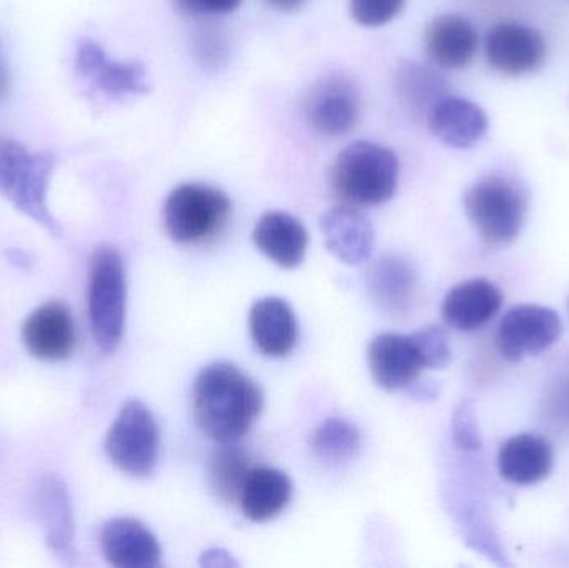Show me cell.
<instances>
[{
    "label": "cell",
    "mask_w": 569,
    "mask_h": 568,
    "mask_svg": "<svg viewBox=\"0 0 569 568\" xmlns=\"http://www.w3.org/2000/svg\"><path fill=\"white\" fill-rule=\"evenodd\" d=\"M193 419L217 444H236L247 436L263 409L259 383L230 362L203 367L193 382Z\"/></svg>",
    "instance_id": "6da1fadb"
},
{
    "label": "cell",
    "mask_w": 569,
    "mask_h": 568,
    "mask_svg": "<svg viewBox=\"0 0 569 568\" xmlns=\"http://www.w3.org/2000/svg\"><path fill=\"white\" fill-rule=\"evenodd\" d=\"M400 177L397 153L380 143H351L341 150L330 170L338 199L351 207H378L393 199Z\"/></svg>",
    "instance_id": "7a4b0ae2"
},
{
    "label": "cell",
    "mask_w": 569,
    "mask_h": 568,
    "mask_svg": "<svg viewBox=\"0 0 569 568\" xmlns=\"http://www.w3.org/2000/svg\"><path fill=\"white\" fill-rule=\"evenodd\" d=\"M53 167L52 153L32 152L16 140L0 137V196L47 232L60 237L62 227L49 209Z\"/></svg>",
    "instance_id": "3957f363"
},
{
    "label": "cell",
    "mask_w": 569,
    "mask_h": 568,
    "mask_svg": "<svg viewBox=\"0 0 569 568\" xmlns=\"http://www.w3.org/2000/svg\"><path fill=\"white\" fill-rule=\"evenodd\" d=\"M87 303L97 347L103 353L116 352L122 342L127 313L126 267L116 247H97L90 257Z\"/></svg>",
    "instance_id": "277c9868"
},
{
    "label": "cell",
    "mask_w": 569,
    "mask_h": 568,
    "mask_svg": "<svg viewBox=\"0 0 569 568\" xmlns=\"http://www.w3.org/2000/svg\"><path fill=\"white\" fill-rule=\"evenodd\" d=\"M232 200L223 190L207 183H182L167 197L163 226L179 243H203L229 226Z\"/></svg>",
    "instance_id": "5b68a950"
},
{
    "label": "cell",
    "mask_w": 569,
    "mask_h": 568,
    "mask_svg": "<svg viewBox=\"0 0 569 568\" xmlns=\"http://www.w3.org/2000/svg\"><path fill=\"white\" fill-rule=\"evenodd\" d=\"M465 209L488 246H508L520 236L527 200L510 180L491 176L468 190Z\"/></svg>",
    "instance_id": "8992f818"
},
{
    "label": "cell",
    "mask_w": 569,
    "mask_h": 568,
    "mask_svg": "<svg viewBox=\"0 0 569 568\" xmlns=\"http://www.w3.org/2000/svg\"><path fill=\"white\" fill-rule=\"evenodd\" d=\"M159 450L156 417L146 403L130 400L107 432L106 452L110 462L127 476L143 479L156 470Z\"/></svg>",
    "instance_id": "52a82bcc"
},
{
    "label": "cell",
    "mask_w": 569,
    "mask_h": 568,
    "mask_svg": "<svg viewBox=\"0 0 569 568\" xmlns=\"http://www.w3.org/2000/svg\"><path fill=\"white\" fill-rule=\"evenodd\" d=\"M561 332L563 323L555 310L541 306H518L501 319L497 347L508 362H518L550 349Z\"/></svg>",
    "instance_id": "ba28073f"
},
{
    "label": "cell",
    "mask_w": 569,
    "mask_h": 568,
    "mask_svg": "<svg viewBox=\"0 0 569 568\" xmlns=\"http://www.w3.org/2000/svg\"><path fill=\"white\" fill-rule=\"evenodd\" d=\"M360 107L357 83L341 73H331L311 87L305 110L308 122L318 133L341 137L357 126Z\"/></svg>",
    "instance_id": "9c48e42d"
},
{
    "label": "cell",
    "mask_w": 569,
    "mask_h": 568,
    "mask_svg": "<svg viewBox=\"0 0 569 568\" xmlns=\"http://www.w3.org/2000/svg\"><path fill=\"white\" fill-rule=\"evenodd\" d=\"M73 63L77 73L93 90L110 99L146 96L150 92L149 79L142 63L110 60L106 50L93 40H80Z\"/></svg>",
    "instance_id": "30bf717a"
},
{
    "label": "cell",
    "mask_w": 569,
    "mask_h": 568,
    "mask_svg": "<svg viewBox=\"0 0 569 568\" xmlns=\"http://www.w3.org/2000/svg\"><path fill=\"white\" fill-rule=\"evenodd\" d=\"M32 509L49 549L62 562L72 564L76 556L72 500L66 482L57 474L40 477L33 489Z\"/></svg>",
    "instance_id": "8fae6325"
},
{
    "label": "cell",
    "mask_w": 569,
    "mask_h": 568,
    "mask_svg": "<svg viewBox=\"0 0 569 568\" xmlns=\"http://www.w3.org/2000/svg\"><path fill=\"white\" fill-rule=\"evenodd\" d=\"M488 62L507 76H525L540 69L547 59V43L540 32L517 22L495 26L485 40Z\"/></svg>",
    "instance_id": "7c38bea8"
},
{
    "label": "cell",
    "mask_w": 569,
    "mask_h": 568,
    "mask_svg": "<svg viewBox=\"0 0 569 568\" xmlns=\"http://www.w3.org/2000/svg\"><path fill=\"white\" fill-rule=\"evenodd\" d=\"M20 337L27 352L46 362L69 359L76 349V326L69 309L60 302H47L30 312Z\"/></svg>",
    "instance_id": "4fadbf2b"
},
{
    "label": "cell",
    "mask_w": 569,
    "mask_h": 568,
    "mask_svg": "<svg viewBox=\"0 0 569 568\" xmlns=\"http://www.w3.org/2000/svg\"><path fill=\"white\" fill-rule=\"evenodd\" d=\"M367 360L371 379L390 392L410 387L425 369L411 336L400 333L375 337L368 346Z\"/></svg>",
    "instance_id": "5bb4252c"
},
{
    "label": "cell",
    "mask_w": 569,
    "mask_h": 568,
    "mask_svg": "<svg viewBox=\"0 0 569 568\" xmlns=\"http://www.w3.org/2000/svg\"><path fill=\"white\" fill-rule=\"evenodd\" d=\"M100 547L107 562L117 568H153L162 559L157 537L130 517L109 520L100 534Z\"/></svg>",
    "instance_id": "9a60e30c"
},
{
    "label": "cell",
    "mask_w": 569,
    "mask_h": 568,
    "mask_svg": "<svg viewBox=\"0 0 569 568\" xmlns=\"http://www.w3.org/2000/svg\"><path fill=\"white\" fill-rule=\"evenodd\" d=\"M320 229L331 256L347 266H358L373 252V226L357 207L345 203L327 210L321 216Z\"/></svg>",
    "instance_id": "2e32d148"
},
{
    "label": "cell",
    "mask_w": 569,
    "mask_h": 568,
    "mask_svg": "<svg viewBox=\"0 0 569 568\" xmlns=\"http://www.w3.org/2000/svg\"><path fill=\"white\" fill-rule=\"evenodd\" d=\"M503 306V293L487 279L458 283L445 297L441 316L460 332H473L487 326Z\"/></svg>",
    "instance_id": "e0dca14e"
},
{
    "label": "cell",
    "mask_w": 569,
    "mask_h": 568,
    "mask_svg": "<svg viewBox=\"0 0 569 568\" xmlns=\"http://www.w3.org/2000/svg\"><path fill=\"white\" fill-rule=\"evenodd\" d=\"M431 133L445 146L468 149L483 139L488 117L480 106L461 97L447 96L435 103L427 117Z\"/></svg>",
    "instance_id": "ac0fdd59"
},
{
    "label": "cell",
    "mask_w": 569,
    "mask_h": 568,
    "mask_svg": "<svg viewBox=\"0 0 569 568\" xmlns=\"http://www.w3.org/2000/svg\"><path fill=\"white\" fill-rule=\"evenodd\" d=\"M249 326L253 343L263 356L282 359L297 346V317L280 297L257 300L250 309Z\"/></svg>",
    "instance_id": "d6986e66"
},
{
    "label": "cell",
    "mask_w": 569,
    "mask_h": 568,
    "mask_svg": "<svg viewBox=\"0 0 569 568\" xmlns=\"http://www.w3.org/2000/svg\"><path fill=\"white\" fill-rule=\"evenodd\" d=\"M257 249L282 269H295L303 262L308 233L303 223L287 212L263 213L253 229Z\"/></svg>",
    "instance_id": "ffe728a7"
},
{
    "label": "cell",
    "mask_w": 569,
    "mask_h": 568,
    "mask_svg": "<svg viewBox=\"0 0 569 568\" xmlns=\"http://www.w3.org/2000/svg\"><path fill=\"white\" fill-rule=\"evenodd\" d=\"M425 49L435 66L463 69L477 53L478 33L470 20L457 13H447L428 26Z\"/></svg>",
    "instance_id": "44dd1931"
},
{
    "label": "cell",
    "mask_w": 569,
    "mask_h": 568,
    "mask_svg": "<svg viewBox=\"0 0 569 568\" xmlns=\"http://www.w3.org/2000/svg\"><path fill=\"white\" fill-rule=\"evenodd\" d=\"M553 447L543 437L520 434L505 442L498 454V469L507 482L533 486L553 470Z\"/></svg>",
    "instance_id": "7402d4cb"
},
{
    "label": "cell",
    "mask_w": 569,
    "mask_h": 568,
    "mask_svg": "<svg viewBox=\"0 0 569 568\" xmlns=\"http://www.w3.org/2000/svg\"><path fill=\"white\" fill-rule=\"evenodd\" d=\"M291 480L273 467H253L243 484L239 506L252 522L263 524L279 517L291 499Z\"/></svg>",
    "instance_id": "603a6c76"
},
{
    "label": "cell",
    "mask_w": 569,
    "mask_h": 568,
    "mask_svg": "<svg viewBox=\"0 0 569 568\" xmlns=\"http://www.w3.org/2000/svg\"><path fill=\"white\" fill-rule=\"evenodd\" d=\"M417 273L405 257L385 256L368 270L367 289L385 312L403 313L413 300Z\"/></svg>",
    "instance_id": "cb8c5ba5"
},
{
    "label": "cell",
    "mask_w": 569,
    "mask_h": 568,
    "mask_svg": "<svg viewBox=\"0 0 569 568\" xmlns=\"http://www.w3.org/2000/svg\"><path fill=\"white\" fill-rule=\"evenodd\" d=\"M253 466L249 454L236 444H220L219 449L210 456L209 487L219 502L239 504L243 484L252 472Z\"/></svg>",
    "instance_id": "d4e9b609"
},
{
    "label": "cell",
    "mask_w": 569,
    "mask_h": 568,
    "mask_svg": "<svg viewBox=\"0 0 569 568\" xmlns=\"http://www.w3.org/2000/svg\"><path fill=\"white\" fill-rule=\"evenodd\" d=\"M395 86L403 106L425 117H428L438 100L450 96L445 80L435 70L418 63H405L400 67Z\"/></svg>",
    "instance_id": "484cf974"
},
{
    "label": "cell",
    "mask_w": 569,
    "mask_h": 568,
    "mask_svg": "<svg viewBox=\"0 0 569 568\" xmlns=\"http://www.w3.org/2000/svg\"><path fill=\"white\" fill-rule=\"evenodd\" d=\"M310 447L321 462H350L361 449V434L343 419H328L311 434Z\"/></svg>",
    "instance_id": "4316f807"
},
{
    "label": "cell",
    "mask_w": 569,
    "mask_h": 568,
    "mask_svg": "<svg viewBox=\"0 0 569 568\" xmlns=\"http://www.w3.org/2000/svg\"><path fill=\"white\" fill-rule=\"evenodd\" d=\"M425 369H441L451 359L450 342L441 327L428 326L411 333Z\"/></svg>",
    "instance_id": "83f0119b"
},
{
    "label": "cell",
    "mask_w": 569,
    "mask_h": 568,
    "mask_svg": "<svg viewBox=\"0 0 569 568\" xmlns=\"http://www.w3.org/2000/svg\"><path fill=\"white\" fill-rule=\"evenodd\" d=\"M407 0H350V13L360 26L381 27L403 10Z\"/></svg>",
    "instance_id": "f1b7e54d"
},
{
    "label": "cell",
    "mask_w": 569,
    "mask_h": 568,
    "mask_svg": "<svg viewBox=\"0 0 569 568\" xmlns=\"http://www.w3.org/2000/svg\"><path fill=\"white\" fill-rule=\"evenodd\" d=\"M182 12L192 16H222L242 6L243 0H173Z\"/></svg>",
    "instance_id": "f546056e"
},
{
    "label": "cell",
    "mask_w": 569,
    "mask_h": 568,
    "mask_svg": "<svg viewBox=\"0 0 569 568\" xmlns=\"http://www.w3.org/2000/svg\"><path fill=\"white\" fill-rule=\"evenodd\" d=\"M200 564H202L203 567L212 568L239 567V562L223 549L207 550V552H203Z\"/></svg>",
    "instance_id": "4dcf8cb0"
},
{
    "label": "cell",
    "mask_w": 569,
    "mask_h": 568,
    "mask_svg": "<svg viewBox=\"0 0 569 568\" xmlns=\"http://www.w3.org/2000/svg\"><path fill=\"white\" fill-rule=\"evenodd\" d=\"M266 2L280 12H293V10L300 9L307 0H266Z\"/></svg>",
    "instance_id": "1f68e13d"
},
{
    "label": "cell",
    "mask_w": 569,
    "mask_h": 568,
    "mask_svg": "<svg viewBox=\"0 0 569 568\" xmlns=\"http://www.w3.org/2000/svg\"><path fill=\"white\" fill-rule=\"evenodd\" d=\"M10 90V76L7 70L6 63H3L2 57H0V102L9 96Z\"/></svg>",
    "instance_id": "d6a6232c"
}]
</instances>
